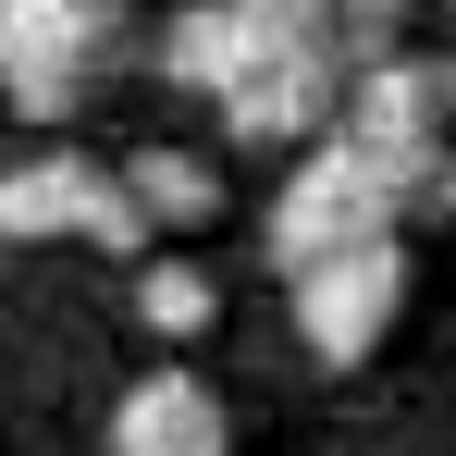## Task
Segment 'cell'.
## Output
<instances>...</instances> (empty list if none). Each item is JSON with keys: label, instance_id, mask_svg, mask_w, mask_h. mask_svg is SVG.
I'll use <instances>...</instances> for the list:
<instances>
[{"label": "cell", "instance_id": "1", "mask_svg": "<svg viewBox=\"0 0 456 456\" xmlns=\"http://www.w3.org/2000/svg\"><path fill=\"white\" fill-rule=\"evenodd\" d=\"M124 12L111 0H0V86L25 124H62L124 75Z\"/></svg>", "mask_w": 456, "mask_h": 456}, {"label": "cell", "instance_id": "2", "mask_svg": "<svg viewBox=\"0 0 456 456\" xmlns=\"http://www.w3.org/2000/svg\"><path fill=\"white\" fill-rule=\"evenodd\" d=\"M0 247H99V259H149L160 234L136 223V198H124V173L86 149H25L0 173Z\"/></svg>", "mask_w": 456, "mask_h": 456}, {"label": "cell", "instance_id": "3", "mask_svg": "<svg viewBox=\"0 0 456 456\" xmlns=\"http://www.w3.org/2000/svg\"><path fill=\"white\" fill-rule=\"evenodd\" d=\"M407 223L395 198H382V173L346 136H321V149L284 173V198H272V259H284V284L321 272V259H346V247H382V234Z\"/></svg>", "mask_w": 456, "mask_h": 456}, {"label": "cell", "instance_id": "4", "mask_svg": "<svg viewBox=\"0 0 456 456\" xmlns=\"http://www.w3.org/2000/svg\"><path fill=\"white\" fill-rule=\"evenodd\" d=\"M395 308H407V247H395V234L321 259V272H297V333H308L321 370H358L382 333H395Z\"/></svg>", "mask_w": 456, "mask_h": 456}, {"label": "cell", "instance_id": "5", "mask_svg": "<svg viewBox=\"0 0 456 456\" xmlns=\"http://www.w3.org/2000/svg\"><path fill=\"white\" fill-rule=\"evenodd\" d=\"M99 444H111V456H234V407L185 370V358H160V370L124 382V407H111Z\"/></svg>", "mask_w": 456, "mask_h": 456}, {"label": "cell", "instance_id": "6", "mask_svg": "<svg viewBox=\"0 0 456 456\" xmlns=\"http://www.w3.org/2000/svg\"><path fill=\"white\" fill-rule=\"evenodd\" d=\"M124 198H136V223H149L160 247H185V234L223 210V173H210L198 149H136L124 160Z\"/></svg>", "mask_w": 456, "mask_h": 456}, {"label": "cell", "instance_id": "7", "mask_svg": "<svg viewBox=\"0 0 456 456\" xmlns=\"http://www.w3.org/2000/svg\"><path fill=\"white\" fill-rule=\"evenodd\" d=\"M210 321H223V284H210L185 247H149V259H136V333H149V346H198Z\"/></svg>", "mask_w": 456, "mask_h": 456}]
</instances>
